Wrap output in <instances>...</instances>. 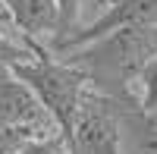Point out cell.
<instances>
[{"instance_id":"cell-8","label":"cell","mask_w":157,"mask_h":154,"mask_svg":"<svg viewBox=\"0 0 157 154\" xmlns=\"http://www.w3.org/2000/svg\"><path fill=\"white\" fill-rule=\"evenodd\" d=\"M41 50H47V47H41ZM41 50H35L19 32L0 25V79H10L16 63L29 60V57H35V54H41Z\"/></svg>"},{"instance_id":"cell-3","label":"cell","mask_w":157,"mask_h":154,"mask_svg":"<svg viewBox=\"0 0 157 154\" xmlns=\"http://www.w3.org/2000/svg\"><path fill=\"white\" fill-rule=\"evenodd\" d=\"M98 16L88 25H78V32L69 38L54 41L47 50L50 54H69V50L91 44L98 38L120 32V29H138V25H157V0H101Z\"/></svg>"},{"instance_id":"cell-6","label":"cell","mask_w":157,"mask_h":154,"mask_svg":"<svg viewBox=\"0 0 157 154\" xmlns=\"http://www.w3.org/2000/svg\"><path fill=\"white\" fill-rule=\"evenodd\" d=\"M16 32L35 50L50 47L60 35V6L57 0H0Z\"/></svg>"},{"instance_id":"cell-9","label":"cell","mask_w":157,"mask_h":154,"mask_svg":"<svg viewBox=\"0 0 157 154\" xmlns=\"http://www.w3.org/2000/svg\"><path fill=\"white\" fill-rule=\"evenodd\" d=\"M88 3H101V0H57V6H60V35H57V41L60 38H69L72 32H78V22H82Z\"/></svg>"},{"instance_id":"cell-1","label":"cell","mask_w":157,"mask_h":154,"mask_svg":"<svg viewBox=\"0 0 157 154\" xmlns=\"http://www.w3.org/2000/svg\"><path fill=\"white\" fill-rule=\"evenodd\" d=\"M157 54V25L120 29L82 44L69 54H57L85 72L98 94L113 101H138V79Z\"/></svg>"},{"instance_id":"cell-4","label":"cell","mask_w":157,"mask_h":154,"mask_svg":"<svg viewBox=\"0 0 157 154\" xmlns=\"http://www.w3.org/2000/svg\"><path fill=\"white\" fill-rule=\"evenodd\" d=\"M72 154H120V120H116V101L88 91L82 110L66 135Z\"/></svg>"},{"instance_id":"cell-10","label":"cell","mask_w":157,"mask_h":154,"mask_svg":"<svg viewBox=\"0 0 157 154\" xmlns=\"http://www.w3.org/2000/svg\"><path fill=\"white\" fill-rule=\"evenodd\" d=\"M138 104L148 113H157V54H154V60L148 63V69L138 79Z\"/></svg>"},{"instance_id":"cell-7","label":"cell","mask_w":157,"mask_h":154,"mask_svg":"<svg viewBox=\"0 0 157 154\" xmlns=\"http://www.w3.org/2000/svg\"><path fill=\"white\" fill-rule=\"evenodd\" d=\"M120 120V154H157V113L138 101H116Z\"/></svg>"},{"instance_id":"cell-11","label":"cell","mask_w":157,"mask_h":154,"mask_svg":"<svg viewBox=\"0 0 157 154\" xmlns=\"http://www.w3.org/2000/svg\"><path fill=\"white\" fill-rule=\"evenodd\" d=\"M19 154H72V151L60 132H50V135H38L32 142H25V148Z\"/></svg>"},{"instance_id":"cell-12","label":"cell","mask_w":157,"mask_h":154,"mask_svg":"<svg viewBox=\"0 0 157 154\" xmlns=\"http://www.w3.org/2000/svg\"><path fill=\"white\" fill-rule=\"evenodd\" d=\"M0 25H3V29H13V32H16V25L10 22V16H6V10H3V3H0Z\"/></svg>"},{"instance_id":"cell-5","label":"cell","mask_w":157,"mask_h":154,"mask_svg":"<svg viewBox=\"0 0 157 154\" xmlns=\"http://www.w3.org/2000/svg\"><path fill=\"white\" fill-rule=\"evenodd\" d=\"M0 126H13V129H29L35 135H50L60 132L57 123L50 120V113L38 101L25 82H19L16 75L0 79Z\"/></svg>"},{"instance_id":"cell-2","label":"cell","mask_w":157,"mask_h":154,"mask_svg":"<svg viewBox=\"0 0 157 154\" xmlns=\"http://www.w3.org/2000/svg\"><path fill=\"white\" fill-rule=\"evenodd\" d=\"M13 75L19 82H25L38 94V101L44 104V110L50 113V120L57 123L60 135L66 138L72 132V123L82 110L85 98L91 91V85L85 79V72L75 63L63 60L50 50H41L29 60H22L13 66Z\"/></svg>"}]
</instances>
